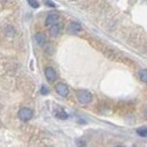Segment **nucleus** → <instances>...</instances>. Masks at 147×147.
I'll use <instances>...</instances> for the list:
<instances>
[{
  "instance_id": "obj_14",
  "label": "nucleus",
  "mask_w": 147,
  "mask_h": 147,
  "mask_svg": "<svg viewBox=\"0 0 147 147\" xmlns=\"http://www.w3.org/2000/svg\"><path fill=\"white\" fill-rule=\"evenodd\" d=\"M44 48H45V52L48 53V55H52V48H51V45H48L47 43L44 44Z\"/></svg>"
},
{
  "instance_id": "obj_17",
  "label": "nucleus",
  "mask_w": 147,
  "mask_h": 147,
  "mask_svg": "<svg viewBox=\"0 0 147 147\" xmlns=\"http://www.w3.org/2000/svg\"><path fill=\"white\" fill-rule=\"evenodd\" d=\"M145 118L147 119V108H146V110H145Z\"/></svg>"
},
{
  "instance_id": "obj_10",
  "label": "nucleus",
  "mask_w": 147,
  "mask_h": 147,
  "mask_svg": "<svg viewBox=\"0 0 147 147\" xmlns=\"http://www.w3.org/2000/svg\"><path fill=\"white\" fill-rule=\"evenodd\" d=\"M136 132L138 134V136L143 137V138H146L147 137V127H140L136 130Z\"/></svg>"
},
{
  "instance_id": "obj_1",
  "label": "nucleus",
  "mask_w": 147,
  "mask_h": 147,
  "mask_svg": "<svg viewBox=\"0 0 147 147\" xmlns=\"http://www.w3.org/2000/svg\"><path fill=\"white\" fill-rule=\"evenodd\" d=\"M76 96H77L78 102H79L80 104H83V105H86V104L91 103L93 98L91 92H88V91H86V90H78V91L76 92Z\"/></svg>"
},
{
  "instance_id": "obj_2",
  "label": "nucleus",
  "mask_w": 147,
  "mask_h": 147,
  "mask_svg": "<svg viewBox=\"0 0 147 147\" xmlns=\"http://www.w3.org/2000/svg\"><path fill=\"white\" fill-rule=\"evenodd\" d=\"M18 118L22 121H30L33 118V111L28 108H22L18 112Z\"/></svg>"
},
{
  "instance_id": "obj_11",
  "label": "nucleus",
  "mask_w": 147,
  "mask_h": 147,
  "mask_svg": "<svg viewBox=\"0 0 147 147\" xmlns=\"http://www.w3.org/2000/svg\"><path fill=\"white\" fill-rule=\"evenodd\" d=\"M138 76H139V78H140L142 82H144V83L147 84V69H142V70H139Z\"/></svg>"
},
{
  "instance_id": "obj_12",
  "label": "nucleus",
  "mask_w": 147,
  "mask_h": 147,
  "mask_svg": "<svg viewBox=\"0 0 147 147\" xmlns=\"http://www.w3.org/2000/svg\"><path fill=\"white\" fill-rule=\"evenodd\" d=\"M43 2H44V5L48 6V7H52V8H55V3L52 1V0H43Z\"/></svg>"
},
{
  "instance_id": "obj_8",
  "label": "nucleus",
  "mask_w": 147,
  "mask_h": 147,
  "mask_svg": "<svg viewBox=\"0 0 147 147\" xmlns=\"http://www.w3.org/2000/svg\"><path fill=\"white\" fill-rule=\"evenodd\" d=\"M34 38H35V42H36L38 45H44L45 43H47V37H45V35L43 34V33H41V32H38V33H36L35 35H34Z\"/></svg>"
},
{
  "instance_id": "obj_7",
  "label": "nucleus",
  "mask_w": 147,
  "mask_h": 147,
  "mask_svg": "<svg viewBox=\"0 0 147 147\" xmlns=\"http://www.w3.org/2000/svg\"><path fill=\"white\" fill-rule=\"evenodd\" d=\"M58 22H60V16L58 14H49L45 18V25L49 27V26L53 25Z\"/></svg>"
},
{
  "instance_id": "obj_16",
  "label": "nucleus",
  "mask_w": 147,
  "mask_h": 147,
  "mask_svg": "<svg viewBox=\"0 0 147 147\" xmlns=\"http://www.w3.org/2000/svg\"><path fill=\"white\" fill-rule=\"evenodd\" d=\"M48 93H49V91H48L47 86H42V88H41V94H43V95H47Z\"/></svg>"
},
{
  "instance_id": "obj_5",
  "label": "nucleus",
  "mask_w": 147,
  "mask_h": 147,
  "mask_svg": "<svg viewBox=\"0 0 147 147\" xmlns=\"http://www.w3.org/2000/svg\"><path fill=\"white\" fill-rule=\"evenodd\" d=\"M67 31H68L69 34H77L82 31V25L77 22H71V23H69Z\"/></svg>"
},
{
  "instance_id": "obj_13",
  "label": "nucleus",
  "mask_w": 147,
  "mask_h": 147,
  "mask_svg": "<svg viewBox=\"0 0 147 147\" xmlns=\"http://www.w3.org/2000/svg\"><path fill=\"white\" fill-rule=\"evenodd\" d=\"M27 2H28V5H30L31 7H33V8H37V7H38V2H37L36 0H27Z\"/></svg>"
},
{
  "instance_id": "obj_6",
  "label": "nucleus",
  "mask_w": 147,
  "mask_h": 147,
  "mask_svg": "<svg viewBox=\"0 0 147 147\" xmlns=\"http://www.w3.org/2000/svg\"><path fill=\"white\" fill-rule=\"evenodd\" d=\"M44 75H45V78L48 79V82L52 83L57 79V73L52 67H47L45 70H44Z\"/></svg>"
},
{
  "instance_id": "obj_3",
  "label": "nucleus",
  "mask_w": 147,
  "mask_h": 147,
  "mask_svg": "<svg viewBox=\"0 0 147 147\" xmlns=\"http://www.w3.org/2000/svg\"><path fill=\"white\" fill-rule=\"evenodd\" d=\"M55 92L58 93L60 96L66 97V96H68V94H69V88H68V86H67L66 84L59 83V84L55 85Z\"/></svg>"
},
{
  "instance_id": "obj_15",
  "label": "nucleus",
  "mask_w": 147,
  "mask_h": 147,
  "mask_svg": "<svg viewBox=\"0 0 147 147\" xmlns=\"http://www.w3.org/2000/svg\"><path fill=\"white\" fill-rule=\"evenodd\" d=\"M7 31H8V34H9V35H14V34H15V30H14L13 27H10V26L7 27Z\"/></svg>"
},
{
  "instance_id": "obj_9",
  "label": "nucleus",
  "mask_w": 147,
  "mask_h": 147,
  "mask_svg": "<svg viewBox=\"0 0 147 147\" xmlns=\"http://www.w3.org/2000/svg\"><path fill=\"white\" fill-rule=\"evenodd\" d=\"M55 117L58 118V119H60V120H66V119H68V114H67V112L63 110V109H57L55 111Z\"/></svg>"
},
{
  "instance_id": "obj_4",
  "label": "nucleus",
  "mask_w": 147,
  "mask_h": 147,
  "mask_svg": "<svg viewBox=\"0 0 147 147\" xmlns=\"http://www.w3.org/2000/svg\"><path fill=\"white\" fill-rule=\"evenodd\" d=\"M61 28H62V24L60 22H58V23H55L53 25L49 26V33H50V35L52 37H57L60 34Z\"/></svg>"
}]
</instances>
